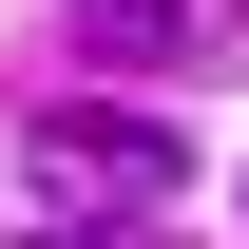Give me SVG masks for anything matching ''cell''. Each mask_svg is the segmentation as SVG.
<instances>
[{
	"label": "cell",
	"mask_w": 249,
	"mask_h": 249,
	"mask_svg": "<svg viewBox=\"0 0 249 249\" xmlns=\"http://www.w3.org/2000/svg\"><path fill=\"white\" fill-rule=\"evenodd\" d=\"M19 173H38V192H115V211H154V192L192 173V134H173V115H134V96H38Z\"/></svg>",
	"instance_id": "1"
},
{
	"label": "cell",
	"mask_w": 249,
	"mask_h": 249,
	"mask_svg": "<svg viewBox=\"0 0 249 249\" xmlns=\"http://www.w3.org/2000/svg\"><path fill=\"white\" fill-rule=\"evenodd\" d=\"M77 19H96V38H134V58H173V38H192V0H77Z\"/></svg>",
	"instance_id": "2"
},
{
	"label": "cell",
	"mask_w": 249,
	"mask_h": 249,
	"mask_svg": "<svg viewBox=\"0 0 249 249\" xmlns=\"http://www.w3.org/2000/svg\"><path fill=\"white\" fill-rule=\"evenodd\" d=\"M38 249H154V230H38Z\"/></svg>",
	"instance_id": "3"
}]
</instances>
